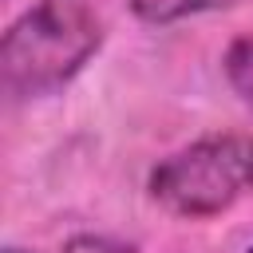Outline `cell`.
Listing matches in <instances>:
<instances>
[{
	"label": "cell",
	"instance_id": "3957f363",
	"mask_svg": "<svg viewBox=\"0 0 253 253\" xmlns=\"http://www.w3.org/2000/svg\"><path fill=\"white\" fill-rule=\"evenodd\" d=\"M233 4H241V0H130V12L142 24L166 28V24H178V20H190L202 12H217V8H233Z\"/></svg>",
	"mask_w": 253,
	"mask_h": 253
},
{
	"label": "cell",
	"instance_id": "7a4b0ae2",
	"mask_svg": "<svg viewBox=\"0 0 253 253\" xmlns=\"http://www.w3.org/2000/svg\"><path fill=\"white\" fill-rule=\"evenodd\" d=\"M253 190V138L206 134L150 170V198L174 217H217Z\"/></svg>",
	"mask_w": 253,
	"mask_h": 253
},
{
	"label": "cell",
	"instance_id": "6da1fadb",
	"mask_svg": "<svg viewBox=\"0 0 253 253\" xmlns=\"http://www.w3.org/2000/svg\"><path fill=\"white\" fill-rule=\"evenodd\" d=\"M103 20L87 0H36L0 40V83L12 103L63 91L99 51Z\"/></svg>",
	"mask_w": 253,
	"mask_h": 253
},
{
	"label": "cell",
	"instance_id": "277c9868",
	"mask_svg": "<svg viewBox=\"0 0 253 253\" xmlns=\"http://www.w3.org/2000/svg\"><path fill=\"white\" fill-rule=\"evenodd\" d=\"M221 67H225V79H229V87L241 95V103L253 111V36H241V40H233L229 47H225V59H221Z\"/></svg>",
	"mask_w": 253,
	"mask_h": 253
},
{
	"label": "cell",
	"instance_id": "8992f818",
	"mask_svg": "<svg viewBox=\"0 0 253 253\" xmlns=\"http://www.w3.org/2000/svg\"><path fill=\"white\" fill-rule=\"evenodd\" d=\"M4 253H32V249H20V245H8Z\"/></svg>",
	"mask_w": 253,
	"mask_h": 253
},
{
	"label": "cell",
	"instance_id": "5b68a950",
	"mask_svg": "<svg viewBox=\"0 0 253 253\" xmlns=\"http://www.w3.org/2000/svg\"><path fill=\"white\" fill-rule=\"evenodd\" d=\"M63 253H138L130 241H123V237H107V233H75L67 245H63Z\"/></svg>",
	"mask_w": 253,
	"mask_h": 253
},
{
	"label": "cell",
	"instance_id": "52a82bcc",
	"mask_svg": "<svg viewBox=\"0 0 253 253\" xmlns=\"http://www.w3.org/2000/svg\"><path fill=\"white\" fill-rule=\"evenodd\" d=\"M245 253H253V245H249V249H245Z\"/></svg>",
	"mask_w": 253,
	"mask_h": 253
}]
</instances>
